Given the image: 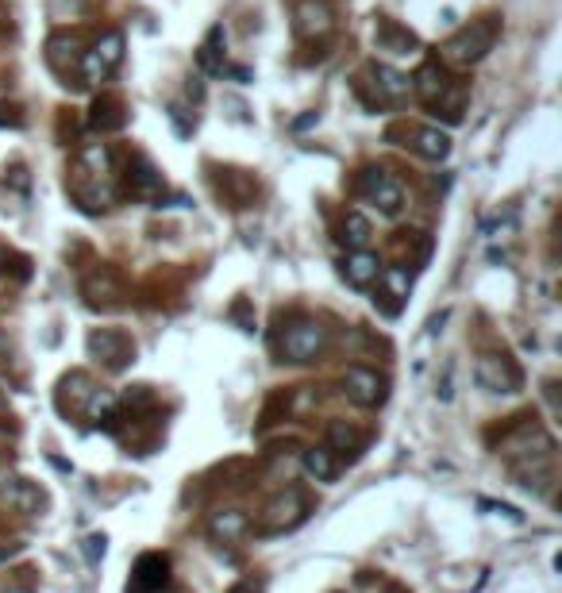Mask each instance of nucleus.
I'll list each match as a JSON object with an SVG mask.
<instances>
[{
  "label": "nucleus",
  "instance_id": "nucleus-23",
  "mask_svg": "<svg viewBox=\"0 0 562 593\" xmlns=\"http://www.w3.org/2000/svg\"><path fill=\"white\" fill-rule=\"evenodd\" d=\"M247 532V517L236 513V509H228V513H216L213 517V536H224V540H236Z\"/></svg>",
  "mask_w": 562,
  "mask_h": 593
},
{
  "label": "nucleus",
  "instance_id": "nucleus-21",
  "mask_svg": "<svg viewBox=\"0 0 562 593\" xmlns=\"http://www.w3.org/2000/svg\"><path fill=\"white\" fill-rule=\"evenodd\" d=\"M370 236H373V228H370V220L362 212H347L343 216V243H347V247L362 251L370 243Z\"/></svg>",
  "mask_w": 562,
  "mask_h": 593
},
{
  "label": "nucleus",
  "instance_id": "nucleus-6",
  "mask_svg": "<svg viewBox=\"0 0 562 593\" xmlns=\"http://www.w3.org/2000/svg\"><path fill=\"white\" fill-rule=\"evenodd\" d=\"M343 393L358 405V409H378L385 401V378L373 374L366 366H350L343 374Z\"/></svg>",
  "mask_w": 562,
  "mask_h": 593
},
{
  "label": "nucleus",
  "instance_id": "nucleus-29",
  "mask_svg": "<svg viewBox=\"0 0 562 593\" xmlns=\"http://www.w3.org/2000/svg\"><path fill=\"white\" fill-rule=\"evenodd\" d=\"M23 548V543H4V548H0V563H4V559H12V555H16Z\"/></svg>",
  "mask_w": 562,
  "mask_h": 593
},
{
  "label": "nucleus",
  "instance_id": "nucleus-26",
  "mask_svg": "<svg viewBox=\"0 0 562 593\" xmlns=\"http://www.w3.org/2000/svg\"><path fill=\"white\" fill-rule=\"evenodd\" d=\"M0 127H23V108H20V104H0Z\"/></svg>",
  "mask_w": 562,
  "mask_h": 593
},
{
  "label": "nucleus",
  "instance_id": "nucleus-5",
  "mask_svg": "<svg viewBox=\"0 0 562 593\" xmlns=\"http://www.w3.org/2000/svg\"><path fill=\"white\" fill-rule=\"evenodd\" d=\"M474 378H478V386L489 393H517V386H520V370L512 366V358H505V355H482L474 366Z\"/></svg>",
  "mask_w": 562,
  "mask_h": 593
},
{
  "label": "nucleus",
  "instance_id": "nucleus-4",
  "mask_svg": "<svg viewBox=\"0 0 562 593\" xmlns=\"http://www.w3.org/2000/svg\"><path fill=\"white\" fill-rule=\"evenodd\" d=\"M89 355L97 358V363H104L108 370H124L135 358V343L116 328H100V332L89 335Z\"/></svg>",
  "mask_w": 562,
  "mask_h": 593
},
{
  "label": "nucleus",
  "instance_id": "nucleus-17",
  "mask_svg": "<svg viewBox=\"0 0 562 593\" xmlns=\"http://www.w3.org/2000/svg\"><path fill=\"white\" fill-rule=\"evenodd\" d=\"M85 297H89V305H120L124 289L112 277V270H100L97 277H89V282H85Z\"/></svg>",
  "mask_w": 562,
  "mask_h": 593
},
{
  "label": "nucleus",
  "instance_id": "nucleus-3",
  "mask_svg": "<svg viewBox=\"0 0 562 593\" xmlns=\"http://www.w3.org/2000/svg\"><path fill=\"white\" fill-rule=\"evenodd\" d=\"M320 351H324V328L316 320H297L281 335V358H289V363H312Z\"/></svg>",
  "mask_w": 562,
  "mask_h": 593
},
{
  "label": "nucleus",
  "instance_id": "nucleus-19",
  "mask_svg": "<svg viewBox=\"0 0 562 593\" xmlns=\"http://www.w3.org/2000/svg\"><path fill=\"white\" fill-rule=\"evenodd\" d=\"M373 81H378V92L385 100H401V97H408V89H413V77L393 69V66H378L373 69Z\"/></svg>",
  "mask_w": 562,
  "mask_h": 593
},
{
  "label": "nucleus",
  "instance_id": "nucleus-25",
  "mask_svg": "<svg viewBox=\"0 0 562 593\" xmlns=\"http://www.w3.org/2000/svg\"><path fill=\"white\" fill-rule=\"evenodd\" d=\"M220 39H224V28H213L208 31V39L201 46V66L208 74H224V58H220Z\"/></svg>",
  "mask_w": 562,
  "mask_h": 593
},
{
  "label": "nucleus",
  "instance_id": "nucleus-27",
  "mask_svg": "<svg viewBox=\"0 0 562 593\" xmlns=\"http://www.w3.org/2000/svg\"><path fill=\"white\" fill-rule=\"evenodd\" d=\"M85 559H89V563L104 559V536H89V540H85Z\"/></svg>",
  "mask_w": 562,
  "mask_h": 593
},
{
  "label": "nucleus",
  "instance_id": "nucleus-14",
  "mask_svg": "<svg viewBox=\"0 0 562 593\" xmlns=\"http://www.w3.org/2000/svg\"><path fill=\"white\" fill-rule=\"evenodd\" d=\"M413 147H416L420 158L443 162V158L451 155V135L439 132V127H416V132H413Z\"/></svg>",
  "mask_w": 562,
  "mask_h": 593
},
{
  "label": "nucleus",
  "instance_id": "nucleus-33",
  "mask_svg": "<svg viewBox=\"0 0 562 593\" xmlns=\"http://www.w3.org/2000/svg\"><path fill=\"white\" fill-rule=\"evenodd\" d=\"M0 405H4V389H0Z\"/></svg>",
  "mask_w": 562,
  "mask_h": 593
},
{
  "label": "nucleus",
  "instance_id": "nucleus-31",
  "mask_svg": "<svg viewBox=\"0 0 562 593\" xmlns=\"http://www.w3.org/2000/svg\"><path fill=\"white\" fill-rule=\"evenodd\" d=\"M0 593H31V589H23V586H8V589H0Z\"/></svg>",
  "mask_w": 562,
  "mask_h": 593
},
{
  "label": "nucleus",
  "instance_id": "nucleus-22",
  "mask_svg": "<svg viewBox=\"0 0 562 593\" xmlns=\"http://www.w3.org/2000/svg\"><path fill=\"white\" fill-rule=\"evenodd\" d=\"M324 447H327V451H358V447H362V436H358L350 424L335 421L332 428H327V444H324Z\"/></svg>",
  "mask_w": 562,
  "mask_h": 593
},
{
  "label": "nucleus",
  "instance_id": "nucleus-16",
  "mask_svg": "<svg viewBox=\"0 0 562 593\" xmlns=\"http://www.w3.org/2000/svg\"><path fill=\"white\" fill-rule=\"evenodd\" d=\"M413 85L420 89V97H424L428 104H436L443 92H447L451 81H447V69H443L439 62H424V69H420V74L413 77Z\"/></svg>",
  "mask_w": 562,
  "mask_h": 593
},
{
  "label": "nucleus",
  "instance_id": "nucleus-24",
  "mask_svg": "<svg viewBox=\"0 0 562 593\" xmlns=\"http://www.w3.org/2000/svg\"><path fill=\"white\" fill-rule=\"evenodd\" d=\"M378 282H385V289H389L385 297H393V309H401V301L408 297V270H401V266H389V270L378 274Z\"/></svg>",
  "mask_w": 562,
  "mask_h": 593
},
{
  "label": "nucleus",
  "instance_id": "nucleus-7",
  "mask_svg": "<svg viewBox=\"0 0 562 593\" xmlns=\"http://www.w3.org/2000/svg\"><path fill=\"white\" fill-rule=\"evenodd\" d=\"M358 189H362V196H366V201L378 204L385 216H397V212H401V204H405L401 185H397L385 170H373V166H370L366 173H362V185H358Z\"/></svg>",
  "mask_w": 562,
  "mask_h": 593
},
{
  "label": "nucleus",
  "instance_id": "nucleus-9",
  "mask_svg": "<svg viewBox=\"0 0 562 593\" xmlns=\"http://www.w3.org/2000/svg\"><path fill=\"white\" fill-rule=\"evenodd\" d=\"M127 189L139 201H158L162 196V173L150 166L147 158H132L127 162Z\"/></svg>",
  "mask_w": 562,
  "mask_h": 593
},
{
  "label": "nucleus",
  "instance_id": "nucleus-18",
  "mask_svg": "<svg viewBox=\"0 0 562 593\" xmlns=\"http://www.w3.org/2000/svg\"><path fill=\"white\" fill-rule=\"evenodd\" d=\"M166 571H170V563L162 559V555H143L139 566H135V586L139 589H162L166 578H170Z\"/></svg>",
  "mask_w": 562,
  "mask_h": 593
},
{
  "label": "nucleus",
  "instance_id": "nucleus-30",
  "mask_svg": "<svg viewBox=\"0 0 562 593\" xmlns=\"http://www.w3.org/2000/svg\"><path fill=\"white\" fill-rule=\"evenodd\" d=\"M316 120H320V116H316V112H309V116H301V120L293 124V127H297V132H301V127H309V124H316Z\"/></svg>",
  "mask_w": 562,
  "mask_h": 593
},
{
  "label": "nucleus",
  "instance_id": "nucleus-2",
  "mask_svg": "<svg viewBox=\"0 0 562 593\" xmlns=\"http://www.w3.org/2000/svg\"><path fill=\"white\" fill-rule=\"evenodd\" d=\"M120 58H124V35L120 31H108V35H100V39L85 51V58H81V74H85L89 85H100V81L108 77L116 66H120Z\"/></svg>",
  "mask_w": 562,
  "mask_h": 593
},
{
  "label": "nucleus",
  "instance_id": "nucleus-20",
  "mask_svg": "<svg viewBox=\"0 0 562 593\" xmlns=\"http://www.w3.org/2000/svg\"><path fill=\"white\" fill-rule=\"evenodd\" d=\"M304 470H309L316 482H332L335 474H339L335 451H327V447H312V451H304Z\"/></svg>",
  "mask_w": 562,
  "mask_h": 593
},
{
  "label": "nucleus",
  "instance_id": "nucleus-13",
  "mask_svg": "<svg viewBox=\"0 0 562 593\" xmlns=\"http://www.w3.org/2000/svg\"><path fill=\"white\" fill-rule=\"evenodd\" d=\"M89 124L97 127V132H120V127L127 124V112H124L120 97L104 92V97L92 100V116H89Z\"/></svg>",
  "mask_w": 562,
  "mask_h": 593
},
{
  "label": "nucleus",
  "instance_id": "nucleus-32",
  "mask_svg": "<svg viewBox=\"0 0 562 593\" xmlns=\"http://www.w3.org/2000/svg\"><path fill=\"white\" fill-rule=\"evenodd\" d=\"M231 593H254L251 586H236V589H231Z\"/></svg>",
  "mask_w": 562,
  "mask_h": 593
},
{
  "label": "nucleus",
  "instance_id": "nucleus-1",
  "mask_svg": "<svg viewBox=\"0 0 562 593\" xmlns=\"http://www.w3.org/2000/svg\"><path fill=\"white\" fill-rule=\"evenodd\" d=\"M497 31H501V20L497 16L470 20L466 28H459L447 43H443V54H447L451 62H459V66H474V62H482V58L494 51Z\"/></svg>",
  "mask_w": 562,
  "mask_h": 593
},
{
  "label": "nucleus",
  "instance_id": "nucleus-8",
  "mask_svg": "<svg viewBox=\"0 0 562 593\" xmlns=\"http://www.w3.org/2000/svg\"><path fill=\"white\" fill-rule=\"evenodd\" d=\"M301 517H304V497L297 490H289L285 497H277V501L266 505V517H262L259 532H285V528L297 525Z\"/></svg>",
  "mask_w": 562,
  "mask_h": 593
},
{
  "label": "nucleus",
  "instance_id": "nucleus-28",
  "mask_svg": "<svg viewBox=\"0 0 562 593\" xmlns=\"http://www.w3.org/2000/svg\"><path fill=\"white\" fill-rule=\"evenodd\" d=\"M512 224H517V220H512V212H509L505 220H489V224H486V236H501V231H512Z\"/></svg>",
  "mask_w": 562,
  "mask_h": 593
},
{
  "label": "nucleus",
  "instance_id": "nucleus-12",
  "mask_svg": "<svg viewBox=\"0 0 562 593\" xmlns=\"http://www.w3.org/2000/svg\"><path fill=\"white\" fill-rule=\"evenodd\" d=\"M297 31L304 39H316V35H327L332 31V8L324 0H304L297 8Z\"/></svg>",
  "mask_w": 562,
  "mask_h": 593
},
{
  "label": "nucleus",
  "instance_id": "nucleus-10",
  "mask_svg": "<svg viewBox=\"0 0 562 593\" xmlns=\"http://www.w3.org/2000/svg\"><path fill=\"white\" fill-rule=\"evenodd\" d=\"M373 39H378L381 51H389V54H397V58L420 51V39H416V35L408 31V28H401V23H393V20H381L378 31H373Z\"/></svg>",
  "mask_w": 562,
  "mask_h": 593
},
{
  "label": "nucleus",
  "instance_id": "nucleus-11",
  "mask_svg": "<svg viewBox=\"0 0 562 593\" xmlns=\"http://www.w3.org/2000/svg\"><path fill=\"white\" fill-rule=\"evenodd\" d=\"M378 274H381V262H378V254H370V251H355V254H347V262H343V277L355 289H370L373 282H378Z\"/></svg>",
  "mask_w": 562,
  "mask_h": 593
},
{
  "label": "nucleus",
  "instance_id": "nucleus-15",
  "mask_svg": "<svg viewBox=\"0 0 562 593\" xmlns=\"http://www.w3.org/2000/svg\"><path fill=\"white\" fill-rule=\"evenodd\" d=\"M4 497H8V505L16 509V513H39V509H43L39 485H31L28 478H12L4 485Z\"/></svg>",
  "mask_w": 562,
  "mask_h": 593
}]
</instances>
